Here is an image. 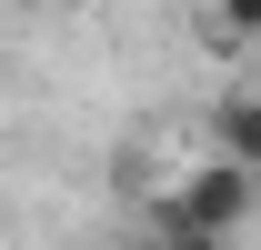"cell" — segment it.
<instances>
[{"mask_svg":"<svg viewBox=\"0 0 261 250\" xmlns=\"http://www.w3.org/2000/svg\"><path fill=\"white\" fill-rule=\"evenodd\" d=\"M211 140H221L231 170H251V160H261V100H251V90H231L221 110H211Z\"/></svg>","mask_w":261,"mask_h":250,"instance_id":"7a4b0ae2","label":"cell"},{"mask_svg":"<svg viewBox=\"0 0 261 250\" xmlns=\"http://www.w3.org/2000/svg\"><path fill=\"white\" fill-rule=\"evenodd\" d=\"M221 20L231 30H261V0H221Z\"/></svg>","mask_w":261,"mask_h":250,"instance_id":"3957f363","label":"cell"},{"mask_svg":"<svg viewBox=\"0 0 261 250\" xmlns=\"http://www.w3.org/2000/svg\"><path fill=\"white\" fill-rule=\"evenodd\" d=\"M241 220H251V170H231V160H201L191 180L161 200V230H171V250H221Z\"/></svg>","mask_w":261,"mask_h":250,"instance_id":"6da1fadb","label":"cell"}]
</instances>
